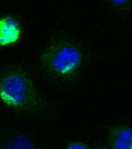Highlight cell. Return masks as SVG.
Masks as SVG:
<instances>
[{
  "label": "cell",
  "instance_id": "1",
  "mask_svg": "<svg viewBox=\"0 0 132 149\" xmlns=\"http://www.w3.org/2000/svg\"><path fill=\"white\" fill-rule=\"evenodd\" d=\"M82 61L81 48L69 40L51 44L42 55V62L49 74L61 81L70 79L77 74Z\"/></svg>",
  "mask_w": 132,
  "mask_h": 149
},
{
  "label": "cell",
  "instance_id": "2",
  "mask_svg": "<svg viewBox=\"0 0 132 149\" xmlns=\"http://www.w3.org/2000/svg\"><path fill=\"white\" fill-rule=\"evenodd\" d=\"M36 93L32 81L26 74L12 72L0 79V100L14 109H25L32 106Z\"/></svg>",
  "mask_w": 132,
  "mask_h": 149
},
{
  "label": "cell",
  "instance_id": "3",
  "mask_svg": "<svg viewBox=\"0 0 132 149\" xmlns=\"http://www.w3.org/2000/svg\"><path fill=\"white\" fill-rule=\"evenodd\" d=\"M21 35L20 26L13 18L0 19V46L6 47L18 41Z\"/></svg>",
  "mask_w": 132,
  "mask_h": 149
},
{
  "label": "cell",
  "instance_id": "4",
  "mask_svg": "<svg viewBox=\"0 0 132 149\" xmlns=\"http://www.w3.org/2000/svg\"><path fill=\"white\" fill-rule=\"evenodd\" d=\"M109 142L111 149H132V128L119 127L114 129Z\"/></svg>",
  "mask_w": 132,
  "mask_h": 149
},
{
  "label": "cell",
  "instance_id": "5",
  "mask_svg": "<svg viewBox=\"0 0 132 149\" xmlns=\"http://www.w3.org/2000/svg\"><path fill=\"white\" fill-rule=\"evenodd\" d=\"M6 149H34V144L29 138L20 136L13 140Z\"/></svg>",
  "mask_w": 132,
  "mask_h": 149
},
{
  "label": "cell",
  "instance_id": "6",
  "mask_svg": "<svg viewBox=\"0 0 132 149\" xmlns=\"http://www.w3.org/2000/svg\"><path fill=\"white\" fill-rule=\"evenodd\" d=\"M66 149H89V148L83 143L75 142V143H72V144H70Z\"/></svg>",
  "mask_w": 132,
  "mask_h": 149
},
{
  "label": "cell",
  "instance_id": "7",
  "mask_svg": "<svg viewBox=\"0 0 132 149\" xmlns=\"http://www.w3.org/2000/svg\"><path fill=\"white\" fill-rule=\"evenodd\" d=\"M110 2L115 5H123L129 2L130 0H109Z\"/></svg>",
  "mask_w": 132,
  "mask_h": 149
},
{
  "label": "cell",
  "instance_id": "8",
  "mask_svg": "<svg viewBox=\"0 0 132 149\" xmlns=\"http://www.w3.org/2000/svg\"><path fill=\"white\" fill-rule=\"evenodd\" d=\"M100 149H108V148H100Z\"/></svg>",
  "mask_w": 132,
  "mask_h": 149
}]
</instances>
